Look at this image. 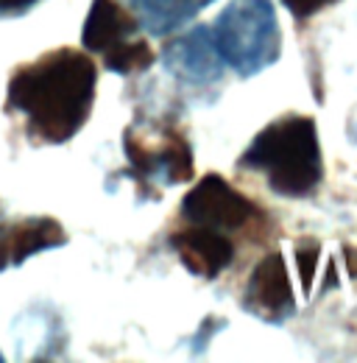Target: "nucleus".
<instances>
[{"label":"nucleus","mask_w":357,"mask_h":363,"mask_svg":"<svg viewBox=\"0 0 357 363\" xmlns=\"http://www.w3.org/2000/svg\"><path fill=\"white\" fill-rule=\"evenodd\" d=\"M171 246L178 255L181 266L190 274L201 277V279H215L234 257V246L223 232L198 227V224H193L190 229H181V232H174Z\"/></svg>","instance_id":"6e6552de"},{"label":"nucleus","mask_w":357,"mask_h":363,"mask_svg":"<svg viewBox=\"0 0 357 363\" xmlns=\"http://www.w3.org/2000/svg\"><path fill=\"white\" fill-rule=\"evenodd\" d=\"M243 308L268 324H282L293 313L296 299H293L290 277H288L282 255H268L251 272L246 296H243Z\"/></svg>","instance_id":"423d86ee"},{"label":"nucleus","mask_w":357,"mask_h":363,"mask_svg":"<svg viewBox=\"0 0 357 363\" xmlns=\"http://www.w3.org/2000/svg\"><path fill=\"white\" fill-rule=\"evenodd\" d=\"M98 70L87 53L59 48L20 67L6 104L26 118L28 135L47 145H62L87 123L95 101Z\"/></svg>","instance_id":"f257e3e1"},{"label":"nucleus","mask_w":357,"mask_h":363,"mask_svg":"<svg viewBox=\"0 0 357 363\" xmlns=\"http://www.w3.org/2000/svg\"><path fill=\"white\" fill-rule=\"evenodd\" d=\"M103 56H106V67L112 73H120V76L148 70L154 65V59H157L154 50L148 48V43H142V40H126L120 45L109 48Z\"/></svg>","instance_id":"f8f14e48"},{"label":"nucleus","mask_w":357,"mask_h":363,"mask_svg":"<svg viewBox=\"0 0 357 363\" xmlns=\"http://www.w3.org/2000/svg\"><path fill=\"white\" fill-rule=\"evenodd\" d=\"M162 62L176 79L196 84V87L218 82L223 73V59L212 40V28H207V26L193 28L190 34L174 40L165 48Z\"/></svg>","instance_id":"0eeeda50"},{"label":"nucleus","mask_w":357,"mask_h":363,"mask_svg":"<svg viewBox=\"0 0 357 363\" xmlns=\"http://www.w3.org/2000/svg\"><path fill=\"white\" fill-rule=\"evenodd\" d=\"M126 157L134 177L157 184H181L193 177V151L178 132H168L159 145H145L132 129L126 132Z\"/></svg>","instance_id":"39448f33"},{"label":"nucleus","mask_w":357,"mask_h":363,"mask_svg":"<svg viewBox=\"0 0 357 363\" xmlns=\"http://www.w3.org/2000/svg\"><path fill=\"white\" fill-rule=\"evenodd\" d=\"M0 361H3V355H0Z\"/></svg>","instance_id":"dca6fc26"},{"label":"nucleus","mask_w":357,"mask_h":363,"mask_svg":"<svg viewBox=\"0 0 357 363\" xmlns=\"http://www.w3.org/2000/svg\"><path fill=\"white\" fill-rule=\"evenodd\" d=\"M240 165L260 171L279 196H305L324 177L318 132L310 118L293 115L266 126L251 140Z\"/></svg>","instance_id":"f03ea898"},{"label":"nucleus","mask_w":357,"mask_h":363,"mask_svg":"<svg viewBox=\"0 0 357 363\" xmlns=\"http://www.w3.org/2000/svg\"><path fill=\"white\" fill-rule=\"evenodd\" d=\"M134 31H137V20L120 9L118 0H92L81 40L92 53H106L109 48L126 43Z\"/></svg>","instance_id":"9d476101"},{"label":"nucleus","mask_w":357,"mask_h":363,"mask_svg":"<svg viewBox=\"0 0 357 363\" xmlns=\"http://www.w3.org/2000/svg\"><path fill=\"white\" fill-rule=\"evenodd\" d=\"M296 17H310L315 14L318 9H324V6H329V3H335V0H282Z\"/></svg>","instance_id":"4468645a"},{"label":"nucleus","mask_w":357,"mask_h":363,"mask_svg":"<svg viewBox=\"0 0 357 363\" xmlns=\"http://www.w3.org/2000/svg\"><path fill=\"white\" fill-rule=\"evenodd\" d=\"M315 260H318V246L315 243H305V246L296 249V263H299V274H302L305 291H310L312 274H315Z\"/></svg>","instance_id":"ddd939ff"},{"label":"nucleus","mask_w":357,"mask_h":363,"mask_svg":"<svg viewBox=\"0 0 357 363\" xmlns=\"http://www.w3.org/2000/svg\"><path fill=\"white\" fill-rule=\"evenodd\" d=\"M223 65L240 79L271 67L282 53V31L271 0H232L212 26Z\"/></svg>","instance_id":"7ed1b4c3"},{"label":"nucleus","mask_w":357,"mask_h":363,"mask_svg":"<svg viewBox=\"0 0 357 363\" xmlns=\"http://www.w3.org/2000/svg\"><path fill=\"white\" fill-rule=\"evenodd\" d=\"M210 3L215 0H137V9L142 14L145 31L154 37H165L190 23Z\"/></svg>","instance_id":"9b49d317"},{"label":"nucleus","mask_w":357,"mask_h":363,"mask_svg":"<svg viewBox=\"0 0 357 363\" xmlns=\"http://www.w3.org/2000/svg\"><path fill=\"white\" fill-rule=\"evenodd\" d=\"M40 0H0V14H23Z\"/></svg>","instance_id":"2eb2a0df"},{"label":"nucleus","mask_w":357,"mask_h":363,"mask_svg":"<svg viewBox=\"0 0 357 363\" xmlns=\"http://www.w3.org/2000/svg\"><path fill=\"white\" fill-rule=\"evenodd\" d=\"M67 232L59 221L40 216V218H26L14 224H0V272L8 266H20L28 257L64 246Z\"/></svg>","instance_id":"1a4fd4ad"},{"label":"nucleus","mask_w":357,"mask_h":363,"mask_svg":"<svg viewBox=\"0 0 357 363\" xmlns=\"http://www.w3.org/2000/svg\"><path fill=\"white\" fill-rule=\"evenodd\" d=\"M181 216L190 224L229 232V229L246 227L257 216V207L246 196H240L223 177L207 174L184 196Z\"/></svg>","instance_id":"20e7f679"}]
</instances>
